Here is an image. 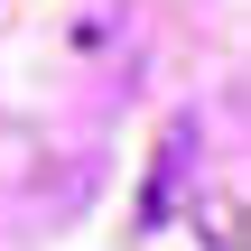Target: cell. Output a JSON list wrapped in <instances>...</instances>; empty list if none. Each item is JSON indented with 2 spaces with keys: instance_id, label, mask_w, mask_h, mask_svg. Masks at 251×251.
Masks as SVG:
<instances>
[{
  "instance_id": "obj_1",
  "label": "cell",
  "mask_w": 251,
  "mask_h": 251,
  "mask_svg": "<svg viewBox=\"0 0 251 251\" xmlns=\"http://www.w3.org/2000/svg\"><path fill=\"white\" fill-rule=\"evenodd\" d=\"M186 158H196V121L177 112V121L158 130V158H149V186H140V205H130V233H158V224L177 214V196H186Z\"/></svg>"
}]
</instances>
